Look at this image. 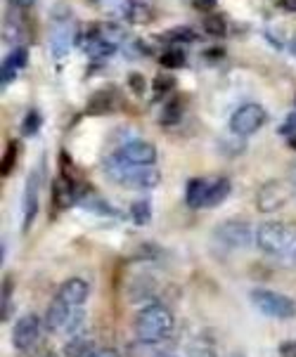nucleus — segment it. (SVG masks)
Here are the masks:
<instances>
[{
    "instance_id": "f257e3e1",
    "label": "nucleus",
    "mask_w": 296,
    "mask_h": 357,
    "mask_svg": "<svg viewBox=\"0 0 296 357\" xmlns=\"http://www.w3.org/2000/svg\"><path fill=\"white\" fill-rule=\"evenodd\" d=\"M105 175L121 187L128 190H154L161 183V175L152 166H135L121 161L117 154L105 161Z\"/></svg>"
},
{
    "instance_id": "f03ea898",
    "label": "nucleus",
    "mask_w": 296,
    "mask_h": 357,
    "mask_svg": "<svg viewBox=\"0 0 296 357\" xmlns=\"http://www.w3.org/2000/svg\"><path fill=\"white\" fill-rule=\"evenodd\" d=\"M173 324H176V317L164 303H149L138 312L133 329L140 343H159L173 331Z\"/></svg>"
},
{
    "instance_id": "7ed1b4c3",
    "label": "nucleus",
    "mask_w": 296,
    "mask_h": 357,
    "mask_svg": "<svg viewBox=\"0 0 296 357\" xmlns=\"http://www.w3.org/2000/svg\"><path fill=\"white\" fill-rule=\"evenodd\" d=\"M253 239H256V234L251 229V222L239 220V218L219 222L214 229V244L223 251H242L251 246Z\"/></svg>"
},
{
    "instance_id": "20e7f679",
    "label": "nucleus",
    "mask_w": 296,
    "mask_h": 357,
    "mask_svg": "<svg viewBox=\"0 0 296 357\" xmlns=\"http://www.w3.org/2000/svg\"><path fill=\"white\" fill-rule=\"evenodd\" d=\"M253 307L273 319H292L296 314V301L285 294L270 291V289H253L249 294Z\"/></svg>"
},
{
    "instance_id": "39448f33",
    "label": "nucleus",
    "mask_w": 296,
    "mask_h": 357,
    "mask_svg": "<svg viewBox=\"0 0 296 357\" xmlns=\"http://www.w3.org/2000/svg\"><path fill=\"white\" fill-rule=\"evenodd\" d=\"M43 180H45V159H40L38 163L34 166V171L29 173L27 178V187H24V202H22V225H24V232H29L38 215V208H40V187H43Z\"/></svg>"
},
{
    "instance_id": "423d86ee",
    "label": "nucleus",
    "mask_w": 296,
    "mask_h": 357,
    "mask_svg": "<svg viewBox=\"0 0 296 357\" xmlns=\"http://www.w3.org/2000/svg\"><path fill=\"white\" fill-rule=\"evenodd\" d=\"M292 234L294 227L285 225V222H263V225L256 227V246L268 256L280 258L282 251L287 249Z\"/></svg>"
},
{
    "instance_id": "0eeeda50",
    "label": "nucleus",
    "mask_w": 296,
    "mask_h": 357,
    "mask_svg": "<svg viewBox=\"0 0 296 357\" xmlns=\"http://www.w3.org/2000/svg\"><path fill=\"white\" fill-rule=\"evenodd\" d=\"M78 43V29L71 15L66 17H52L50 26V50L57 59L69 54V50Z\"/></svg>"
},
{
    "instance_id": "6e6552de",
    "label": "nucleus",
    "mask_w": 296,
    "mask_h": 357,
    "mask_svg": "<svg viewBox=\"0 0 296 357\" xmlns=\"http://www.w3.org/2000/svg\"><path fill=\"white\" fill-rule=\"evenodd\" d=\"M265 121H268V114H265V109L261 105H244L232 114L230 130L235 135L246 137V135H253L258 128H263Z\"/></svg>"
},
{
    "instance_id": "1a4fd4ad",
    "label": "nucleus",
    "mask_w": 296,
    "mask_h": 357,
    "mask_svg": "<svg viewBox=\"0 0 296 357\" xmlns=\"http://www.w3.org/2000/svg\"><path fill=\"white\" fill-rule=\"evenodd\" d=\"M40 336V317L34 312L22 314L20 319L12 326V346L17 350H29L36 346Z\"/></svg>"
},
{
    "instance_id": "9d476101",
    "label": "nucleus",
    "mask_w": 296,
    "mask_h": 357,
    "mask_svg": "<svg viewBox=\"0 0 296 357\" xmlns=\"http://www.w3.org/2000/svg\"><path fill=\"white\" fill-rule=\"evenodd\" d=\"M287 185L282 180H268L256 192V208L261 213H275V211H280L287 204Z\"/></svg>"
},
{
    "instance_id": "9b49d317",
    "label": "nucleus",
    "mask_w": 296,
    "mask_h": 357,
    "mask_svg": "<svg viewBox=\"0 0 296 357\" xmlns=\"http://www.w3.org/2000/svg\"><path fill=\"white\" fill-rule=\"evenodd\" d=\"M117 156L126 163H135V166H154L156 161V147L145 140H131L124 147H119Z\"/></svg>"
},
{
    "instance_id": "f8f14e48",
    "label": "nucleus",
    "mask_w": 296,
    "mask_h": 357,
    "mask_svg": "<svg viewBox=\"0 0 296 357\" xmlns=\"http://www.w3.org/2000/svg\"><path fill=\"white\" fill-rule=\"evenodd\" d=\"M71 312H74V307L69 303H64L62 298H55L45 312V319H43L45 329L50 331V334H64L66 324H69V319H71Z\"/></svg>"
},
{
    "instance_id": "ddd939ff",
    "label": "nucleus",
    "mask_w": 296,
    "mask_h": 357,
    "mask_svg": "<svg viewBox=\"0 0 296 357\" xmlns=\"http://www.w3.org/2000/svg\"><path fill=\"white\" fill-rule=\"evenodd\" d=\"M90 296V284L81 277H71L66 280L57 291V298H62L64 303H69L71 307H83V303Z\"/></svg>"
},
{
    "instance_id": "4468645a",
    "label": "nucleus",
    "mask_w": 296,
    "mask_h": 357,
    "mask_svg": "<svg viewBox=\"0 0 296 357\" xmlns=\"http://www.w3.org/2000/svg\"><path fill=\"white\" fill-rule=\"evenodd\" d=\"M29 64V50L27 47H15L8 57H5V62H3V76H0V83L3 86H8V83L15 81L17 76L22 74V69Z\"/></svg>"
},
{
    "instance_id": "2eb2a0df",
    "label": "nucleus",
    "mask_w": 296,
    "mask_h": 357,
    "mask_svg": "<svg viewBox=\"0 0 296 357\" xmlns=\"http://www.w3.org/2000/svg\"><path fill=\"white\" fill-rule=\"evenodd\" d=\"M211 185L214 180H204V178H192L187 183V192H185V204L190 208H207L209 195H211Z\"/></svg>"
},
{
    "instance_id": "dca6fc26",
    "label": "nucleus",
    "mask_w": 296,
    "mask_h": 357,
    "mask_svg": "<svg viewBox=\"0 0 296 357\" xmlns=\"http://www.w3.org/2000/svg\"><path fill=\"white\" fill-rule=\"evenodd\" d=\"M117 107H119V90L105 88V90H100V93H95L93 100L88 102V114H93V116H105V114H112Z\"/></svg>"
},
{
    "instance_id": "f3484780",
    "label": "nucleus",
    "mask_w": 296,
    "mask_h": 357,
    "mask_svg": "<svg viewBox=\"0 0 296 357\" xmlns=\"http://www.w3.org/2000/svg\"><path fill=\"white\" fill-rule=\"evenodd\" d=\"M95 343L88 336H71V341H66V346L62 350L64 357H93L95 355Z\"/></svg>"
},
{
    "instance_id": "a211bd4d",
    "label": "nucleus",
    "mask_w": 296,
    "mask_h": 357,
    "mask_svg": "<svg viewBox=\"0 0 296 357\" xmlns=\"http://www.w3.org/2000/svg\"><path fill=\"white\" fill-rule=\"evenodd\" d=\"M154 291H156V282H152L149 277H138L133 282V287L128 289V298L133 303H147V301H152Z\"/></svg>"
},
{
    "instance_id": "6ab92c4d",
    "label": "nucleus",
    "mask_w": 296,
    "mask_h": 357,
    "mask_svg": "<svg viewBox=\"0 0 296 357\" xmlns=\"http://www.w3.org/2000/svg\"><path fill=\"white\" fill-rule=\"evenodd\" d=\"M232 192V183L228 178H216L214 185H211V195H209V202H207V208H214V206H219L225 202L228 197H230Z\"/></svg>"
},
{
    "instance_id": "aec40b11",
    "label": "nucleus",
    "mask_w": 296,
    "mask_h": 357,
    "mask_svg": "<svg viewBox=\"0 0 296 357\" xmlns=\"http://www.w3.org/2000/svg\"><path fill=\"white\" fill-rule=\"evenodd\" d=\"M149 218H152V204L147 199H140V202H133L131 204V220L135 225H147Z\"/></svg>"
},
{
    "instance_id": "412c9836",
    "label": "nucleus",
    "mask_w": 296,
    "mask_h": 357,
    "mask_svg": "<svg viewBox=\"0 0 296 357\" xmlns=\"http://www.w3.org/2000/svg\"><path fill=\"white\" fill-rule=\"evenodd\" d=\"M187 357H219V355H216V348L211 346L209 341L197 338V341H192L190 348H187Z\"/></svg>"
},
{
    "instance_id": "4be33fe9",
    "label": "nucleus",
    "mask_w": 296,
    "mask_h": 357,
    "mask_svg": "<svg viewBox=\"0 0 296 357\" xmlns=\"http://www.w3.org/2000/svg\"><path fill=\"white\" fill-rule=\"evenodd\" d=\"M173 88H176V78L173 76H154L152 90H154V98H164V95H171Z\"/></svg>"
},
{
    "instance_id": "5701e85b",
    "label": "nucleus",
    "mask_w": 296,
    "mask_h": 357,
    "mask_svg": "<svg viewBox=\"0 0 296 357\" xmlns=\"http://www.w3.org/2000/svg\"><path fill=\"white\" fill-rule=\"evenodd\" d=\"M161 66H166V69H180V66H185V52L183 50H166L161 54Z\"/></svg>"
},
{
    "instance_id": "b1692460",
    "label": "nucleus",
    "mask_w": 296,
    "mask_h": 357,
    "mask_svg": "<svg viewBox=\"0 0 296 357\" xmlns=\"http://www.w3.org/2000/svg\"><path fill=\"white\" fill-rule=\"evenodd\" d=\"M12 312V280L5 277L3 282V298H0V317L8 319Z\"/></svg>"
},
{
    "instance_id": "393cba45",
    "label": "nucleus",
    "mask_w": 296,
    "mask_h": 357,
    "mask_svg": "<svg viewBox=\"0 0 296 357\" xmlns=\"http://www.w3.org/2000/svg\"><path fill=\"white\" fill-rule=\"evenodd\" d=\"M204 29H207V33H211V36H216V38H221V36H225V20L223 17H219V15H211V17H207L204 20Z\"/></svg>"
},
{
    "instance_id": "a878e982",
    "label": "nucleus",
    "mask_w": 296,
    "mask_h": 357,
    "mask_svg": "<svg viewBox=\"0 0 296 357\" xmlns=\"http://www.w3.org/2000/svg\"><path fill=\"white\" fill-rule=\"evenodd\" d=\"M166 40H176V43H192L197 40V33L192 31L190 26H178V29H171L166 33Z\"/></svg>"
},
{
    "instance_id": "bb28decb",
    "label": "nucleus",
    "mask_w": 296,
    "mask_h": 357,
    "mask_svg": "<svg viewBox=\"0 0 296 357\" xmlns=\"http://www.w3.org/2000/svg\"><path fill=\"white\" fill-rule=\"evenodd\" d=\"M17 163V142H10L8 149H5V156H3V163H0V173L3 175H10L12 168Z\"/></svg>"
},
{
    "instance_id": "cd10ccee",
    "label": "nucleus",
    "mask_w": 296,
    "mask_h": 357,
    "mask_svg": "<svg viewBox=\"0 0 296 357\" xmlns=\"http://www.w3.org/2000/svg\"><path fill=\"white\" fill-rule=\"evenodd\" d=\"M280 263L285 265V268H296V229H294L292 239H289L287 249L282 251V256H280Z\"/></svg>"
},
{
    "instance_id": "c85d7f7f",
    "label": "nucleus",
    "mask_w": 296,
    "mask_h": 357,
    "mask_svg": "<svg viewBox=\"0 0 296 357\" xmlns=\"http://www.w3.org/2000/svg\"><path fill=\"white\" fill-rule=\"evenodd\" d=\"M180 112H183V102L176 100V102H171L166 109H164V116H161V123L164 126H171V123H176V121L180 119Z\"/></svg>"
},
{
    "instance_id": "c756f323",
    "label": "nucleus",
    "mask_w": 296,
    "mask_h": 357,
    "mask_svg": "<svg viewBox=\"0 0 296 357\" xmlns=\"http://www.w3.org/2000/svg\"><path fill=\"white\" fill-rule=\"evenodd\" d=\"M40 123H43V119H40V114L38 112H29L27 114V119H24V123H22V128L27 135H36L40 128Z\"/></svg>"
},
{
    "instance_id": "7c9ffc66",
    "label": "nucleus",
    "mask_w": 296,
    "mask_h": 357,
    "mask_svg": "<svg viewBox=\"0 0 296 357\" xmlns=\"http://www.w3.org/2000/svg\"><path fill=\"white\" fill-rule=\"evenodd\" d=\"M280 355L282 357H296V341H287L280 346Z\"/></svg>"
},
{
    "instance_id": "2f4dec72",
    "label": "nucleus",
    "mask_w": 296,
    "mask_h": 357,
    "mask_svg": "<svg viewBox=\"0 0 296 357\" xmlns=\"http://www.w3.org/2000/svg\"><path fill=\"white\" fill-rule=\"evenodd\" d=\"M93 357H121V353L117 348H98Z\"/></svg>"
},
{
    "instance_id": "473e14b6",
    "label": "nucleus",
    "mask_w": 296,
    "mask_h": 357,
    "mask_svg": "<svg viewBox=\"0 0 296 357\" xmlns=\"http://www.w3.org/2000/svg\"><path fill=\"white\" fill-rule=\"evenodd\" d=\"M131 88L142 90V78H140V74H133V76H131Z\"/></svg>"
},
{
    "instance_id": "72a5a7b5",
    "label": "nucleus",
    "mask_w": 296,
    "mask_h": 357,
    "mask_svg": "<svg viewBox=\"0 0 296 357\" xmlns=\"http://www.w3.org/2000/svg\"><path fill=\"white\" fill-rule=\"evenodd\" d=\"M12 3H15L20 10H27V8H31V5H34V0H12Z\"/></svg>"
},
{
    "instance_id": "f704fd0d",
    "label": "nucleus",
    "mask_w": 296,
    "mask_h": 357,
    "mask_svg": "<svg viewBox=\"0 0 296 357\" xmlns=\"http://www.w3.org/2000/svg\"><path fill=\"white\" fill-rule=\"evenodd\" d=\"M282 8L289 12H296V0H282Z\"/></svg>"
},
{
    "instance_id": "c9c22d12",
    "label": "nucleus",
    "mask_w": 296,
    "mask_h": 357,
    "mask_svg": "<svg viewBox=\"0 0 296 357\" xmlns=\"http://www.w3.org/2000/svg\"><path fill=\"white\" fill-rule=\"evenodd\" d=\"M214 3H216V0H197V8H199V10H207V8H211Z\"/></svg>"
},
{
    "instance_id": "e433bc0d",
    "label": "nucleus",
    "mask_w": 296,
    "mask_h": 357,
    "mask_svg": "<svg viewBox=\"0 0 296 357\" xmlns=\"http://www.w3.org/2000/svg\"><path fill=\"white\" fill-rule=\"evenodd\" d=\"M289 147L296 152V132H294V135H289Z\"/></svg>"
},
{
    "instance_id": "4c0bfd02",
    "label": "nucleus",
    "mask_w": 296,
    "mask_h": 357,
    "mask_svg": "<svg viewBox=\"0 0 296 357\" xmlns=\"http://www.w3.org/2000/svg\"><path fill=\"white\" fill-rule=\"evenodd\" d=\"M292 52H294V57H296V38H294V43H292Z\"/></svg>"
},
{
    "instance_id": "58836bf2",
    "label": "nucleus",
    "mask_w": 296,
    "mask_h": 357,
    "mask_svg": "<svg viewBox=\"0 0 296 357\" xmlns=\"http://www.w3.org/2000/svg\"><path fill=\"white\" fill-rule=\"evenodd\" d=\"M161 357H173V355H161Z\"/></svg>"
},
{
    "instance_id": "ea45409f",
    "label": "nucleus",
    "mask_w": 296,
    "mask_h": 357,
    "mask_svg": "<svg viewBox=\"0 0 296 357\" xmlns=\"http://www.w3.org/2000/svg\"><path fill=\"white\" fill-rule=\"evenodd\" d=\"M294 187H296V180H294Z\"/></svg>"
}]
</instances>
